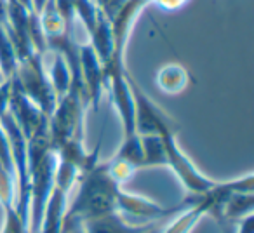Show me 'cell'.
Returning <instances> with one entry per match:
<instances>
[{
    "mask_svg": "<svg viewBox=\"0 0 254 233\" xmlns=\"http://www.w3.org/2000/svg\"><path fill=\"white\" fill-rule=\"evenodd\" d=\"M78 190L75 198L66 205L61 233L77 228L89 219L117 212V195L122 184H119L106 169V162L99 160L87 173L78 177Z\"/></svg>",
    "mask_w": 254,
    "mask_h": 233,
    "instance_id": "6da1fadb",
    "label": "cell"
},
{
    "mask_svg": "<svg viewBox=\"0 0 254 233\" xmlns=\"http://www.w3.org/2000/svg\"><path fill=\"white\" fill-rule=\"evenodd\" d=\"M28 146V233H37L42 223L47 200L53 191L54 173H56L58 157L51 146L49 134L46 131L37 132L26 141Z\"/></svg>",
    "mask_w": 254,
    "mask_h": 233,
    "instance_id": "7a4b0ae2",
    "label": "cell"
},
{
    "mask_svg": "<svg viewBox=\"0 0 254 233\" xmlns=\"http://www.w3.org/2000/svg\"><path fill=\"white\" fill-rule=\"evenodd\" d=\"M87 108L84 94L78 87H73L56 101L53 113L47 118V134L51 146L56 152L71 139H82V122Z\"/></svg>",
    "mask_w": 254,
    "mask_h": 233,
    "instance_id": "3957f363",
    "label": "cell"
},
{
    "mask_svg": "<svg viewBox=\"0 0 254 233\" xmlns=\"http://www.w3.org/2000/svg\"><path fill=\"white\" fill-rule=\"evenodd\" d=\"M11 80L49 118L56 106L58 98L53 91L49 77H47L46 61H44L42 54H32V56L18 61V66H16Z\"/></svg>",
    "mask_w": 254,
    "mask_h": 233,
    "instance_id": "277c9868",
    "label": "cell"
},
{
    "mask_svg": "<svg viewBox=\"0 0 254 233\" xmlns=\"http://www.w3.org/2000/svg\"><path fill=\"white\" fill-rule=\"evenodd\" d=\"M132 92L134 131L138 136H178V124L129 75Z\"/></svg>",
    "mask_w": 254,
    "mask_h": 233,
    "instance_id": "5b68a950",
    "label": "cell"
},
{
    "mask_svg": "<svg viewBox=\"0 0 254 233\" xmlns=\"http://www.w3.org/2000/svg\"><path fill=\"white\" fill-rule=\"evenodd\" d=\"M164 143H166V167H169L176 174L188 197H200L218 186L219 181L211 179L195 167L187 153L180 148L176 136H164Z\"/></svg>",
    "mask_w": 254,
    "mask_h": 233,
    "instance_id": "8992f818",
    "label": "cell"
},
{
    "mask_svg": "<svg viewBox=\"0 0 254 233\" xmlns=\"http://www.w3.org/2000/svg\"><path fill=\"white\" fill-rule=\"evenodd\" d=\"M78 73H80V85L85 105L91 106L92 110H98L99 99L105 89V70H103V63L87 42L80 44Z\"/></svg>",
    "mask_w": 254,
    "mask_h": 233,
    "instance_id": "52a82bcc",
    "label": "cell"
},
{
    "mask_svg": "<svg viewBox=\"0 0 254 233\" xmlns=\"http://www.w3.org/2000/svg\"><path fill=\"white\" fill-rule=\"evenodd\" d=\"M11 82V94H9V113L19 125L21 132L25 134L26 141L37 132L47 129V116L40 112L39 106H35L21 91L14 82Z\"/></svg>",
    "mask_w": 254,
    "mask_h": 233,
    "instance_id": "ba28073f",
    "label": "cell"
},
{
    "mask_svg": "<svg viewBox=\"0 0 254 233\" xmlns=\"http://www.w3.org/2000/svg\"><path fill=\"white\" fill-rule=\"evenodd\" d=\"M159 225L160 221L129 223L120 212H110L82 223L80 228L82 233H153L159 230Z\"/></svg>",
    "mask_w": 254,
    "mask_h": 233,
    "instance_id": "9c48e42d",
    "label": "cell"
},
{
    "mask_svg": "<svg viewBox=\"0 0 254 233\" xmlns=\"http://www.w3.org/2000/svg\"><path fill=\"white\" fill-rule=\"evenodd\" d=\"M212 205H214V198H212L211 191L200 195V197H190V204L185 211H181L176 216L174 221H171L162 233H190L193 226L198 223V219L209 216ZM159 233V232H157Z\"/></svg>",
    "mask_w": 254,
    "mask_h": 233,
    "instance_id": "30bf717a",
    "label": "cell"
},
{
    "mask_svg": "<svg viewBox=\"0 0 254 233\" xmlns=\"http://www.w3.org/2000/svg\"><path fill=\"white\" fill-rule=\"evenodd\" d=\"M44 61H46V70L49 82L53 85V91L56 94V98L60 99L61 96H64L73 85V77H71L70 64L66 63L63 56L56 51H47L44 54Z\"/></svg>",
    "mask_w": 254,
    "mask_h": 233,
    "instance_id": "8fae6325",
    "label": "cell"
},
{
    "mask_svg": "<svg viewBox=\"0 0 254 233\" xmlns=\"http://www.w3.org/2000/svg\"><path fill=\"white\" fill-rule=\"evenodd\" d=\"M254 211V195L253 191H242L237 190L226 197V200L223 202V207L219 216L216 218V221H232L237 223L240 219L253 216Z\"/></svg>",
    "mask_w": 254,
    "mask_h": 233,
    "instance_id": "7c38bea8",
    "label": "cell"
},
{
    "mask_svg": "<svg viewBox=\"0 0 254 233\" xmlns=\"http://www.w3.org/2000/svg\"><path fill=\"white\" fill-rule=\"evenodd\" d=\"M87 44L92 47V51L96 53V56L99 58L103 64L112 58L113 54V33H112V25L110 19L105 14H101V18L98 19L96 26L87 33Z\"/></svg>",
    "mask_w": 254,
    "mask_h": 233,
    "instance_id": "4fadbf2b",
    "label": "cell"
},
{
    "mask_svg": "<svg viewBox=\"0 0 254 233\" xmlns=\"http://www.w3.org/2000/svg\"><path fill=\"white\" fill-rule=\"evenodd\" d=\"M188 80H190V75L187 68L178 63H169L157 71L155 84L166 94H180L188 87Z\"/></svg>",
    "mask_w": 254,
    "mask_h": 233,
    "instance_id": "5bb4252c",
    "label": "cell"
},
{
    "mask_svg": "<svg viewBox=\"0 0 254 233\" xmlns=\"http://www.w3.org/2000/svg\"><path fill=\"white\" fill-rule=\"evenodd\" d=\"M141 138V169L166 167V143L162 136H139Z\"/></svg>",
    "mask_w": 254,
    "mask_h": 233,
    "instance_id": "9a60e30c",
    "label": "cell"
},
{
    "mask_svg": "<svg viewBox=\"0 0 254 233\" xmlns=\"http://www.w3.org/2000/svg\"><path fill=\"white\" fill-rule=\"evenodd\" d=\"M16 66H18V58H16L11 37H9L5 26L0 25V71H2L5 80H9L14 75Z\"/></svg>",
    "mask_w": 254,
    "mask_h": 233,
    "instance_id": "2e32d148",
    "label": "cell"
},
{
    "mask_svg": "<svg viewBox=\"0 0 254 233\" xmlns=\"http://www.w3.org/2000/svg\"><path fill=\"white\" fill-rule=\"evenodd\" d=\"M94 2H96V5H98L99 11H101L108 19H112L113 16L117 14V11L126 4L127 0H94Z\"/></svg>",
    "mask_w": 254,
    "mask_h": 233,
    "instance_id": "e0dca14e",
    "label": "cell"
},
{
    "mask_svg": "<svg viewBox=\"0 0 254 233\" xmlns=\"http://www.w3.org/2000/svg\"><path fill=\"white\" fill-rule=\"evenodd\" d=\"M146 2H148V5H155L157 9L164 12H174L183 5H187L190 0H146Z\"/></svg>",
    "mask_w": 254,
    "mask_h": 233,
    "instance_id": "ac0fdd59",
    "label": "cell"
},
{
    "mask_svg": "<svg viewBox=\"0 0 254 233\" xmlns=\"http://www.w3.org/2000/svg\"><path fill=\"white\" fill-rule=\"evenodd\" d=\"M9 94H11V82L5 80L0 84V115L9 108Z\"/></svg>",
    "mask_w": 254,
    "mask_h": 233,
    "instance_id": "d6986e66",
    "label": "cell"
},
{
    "mask_svg": "<svg viewBox=\"0 0 254 233\" xmlns=\"http://www.w3.org/2000/svg\"><path fill=\"white\" fill-rule=\"evenodd\" d=\"M9 14V0H0V25H5Z\"/></svg>",
    "mask_w": 254,
    "mask_h": 233,
    "instance_id": "ffe728a7",
    "label": "cell"
},
{
    "mask_svg": "<svg viewBox=\"0 0 254 233\" xmlns=\"http://www.w3.org/2000/svg\"><path fill=\"white\" fill-rule=\"evenodd\" d=\"M47 2H49V0H32V11L39 14V12L46 7Z\"/></svg>",
    "mask_w": 254,
    "mask_h": 233,
    "instance_id": "44dd1931",
    "label": "cell"
},
{
    "mask_svg": "<svg viewBox=\"0 0 254 233\" xmlns=\"http://www.w3.org/2000/svg\"><path fill=\"white\" fill-rule=\"evenodd\" d=\"M64 233H82V228H80V226H77V228H71V230H68V232H64Z\"/></svg>",
    "mask_w": 254,
    "mask_h": 233,
    "instance_id": "7402d4cb",
    "label": "cell"
},
{
    "mask_svg": "<svg viewBox=\"0 0 254 233\" xmlns=\"http://www.w3.org/2000/svg\"><path fill=\"white\" fill-rule=\"evenodd\" d=\"M2 82H5V78H4V75H2V71H0V84H2Z\"/></svg>",
    "mask_w": 254,
    "mask_h": 233,
    "instance_id": "603a6c76",
    "label": "cell"
},
{
    "mask_svg": "<svg viewBox=\"0 0 254 233\" xmlns=\"http://www.w3.org/2000/svg\"><path fill=\"white\" fill-rule=\"evenodd\" d=\"M157 232H159V230H157ZM157 232H153V233H157Z\"/></svg>",
    "mask_w": 254,
    "mask_h": 233,
    "instance_id": "cb8c5ba5",
    "label": "cell"
}]
</instances>
